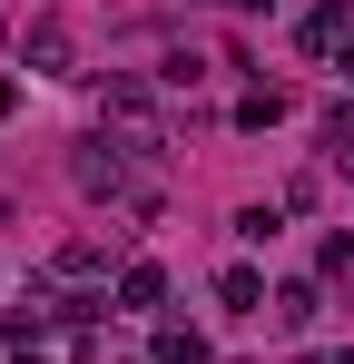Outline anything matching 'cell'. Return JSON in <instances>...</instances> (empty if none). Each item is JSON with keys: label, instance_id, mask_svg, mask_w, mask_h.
<instances>
[{"label": "cell", "instance_id": "obj_1", "mask_svg": "<svg viewBox=\"0 0 354 364\" xmlns=\"http://www.w3.org/2000/svg\"><path fill=\"white\" fill-rule=\"evenodd\" d=\"M50 276H69V286H89V276H109V246H99V237H69V246L50 256Z\"/></svg>", "mask_w": 354, "mask_h": 364}, {"label": "cell", "instance_id": "obj_2", "mask_svg": "<svg viewBox=\"0 0 354 364\" xmlns=\"http://www.w3.org/2000/svg\"><path fill=\"white\" fill-rule=\"evenodd\" d=\"M158 296H168V276H158V266H118V305H128V315H148Z\"/></svg>", "mask_w": 354, "mask_h": 364}, {"label": "cell", "instance_id": "obj_3", "mask_svg": "<svg viewBox=\"0 0 354 364\" xmlns=\"http://www.w3.org/2000/svg\"><path fill=\"white\" fill-rule=\"evenodd\" d=\"M256 296H266L256 266H227V276H217V305H227V315H256Z\"/></svg>", "mask_w": 354, "mask_h": 364}, {"label": "cell", "instance_id": "obj_4", "mask_svg": "<svg viewBox=\"0 0 354 364\" xmlns=\"http://www.w3.org/2000/svg\"><path fill=\"white\" fill-rule=\"evenodd\" d=\"M158 364H207V335L197 325H158Z\"/></svg>", "mask_w": 354, "mask_h": 364}, {"label": "cell", "instance_id": "obj_5", "mask_svg": "<svg viewBox=\"0 0 354 364\" xmlns=\"http://www.w3.org/2000/svg\"><path fill=\"white\" fill-rule=\"evenodd\" d=\"M276 119H286V99H276V89H256V99L236 109V128H276Z\"/></svg>", "mask_w": 354, "mask_h": 364}, {"label": "cell", "instance_id": "obj_6", "mask_svg": "<svg viewBox=\"0 0 354 364\" xmlns=\"http://www.w3.org/2000/svg\"><path fill=\"white\" fill-rule=\"evenodd\" d=\"M276 325H315V286H286L276 296Z\"/></svg>", "mask_w": 354, "mask_h": 364}, {"label": "cell", "instance_id": "obj_7", "mask_svg": "<svg viewBox=\"0 0 354 364\" xmlns=\"http://www.w3.org/2000/svg\"><path fill=\"white\" fill-rule=\"evenodd\" d=\"M325 138H335V148L354 138V99H335V109H325Z\"/></svg>", "mask_w": 354, "mask_h": 364}, {"label": "cell", "instance_id": "obj_8", "mask_svg": "<svg viewBox=\"0 0 354 364\" xmlns=\"http://www.w3.org/2000/svg\"><path fill=\"white\" fill-rule=\"evenodd\" d=\"M335 69H345V89H354V40H345V50H335Z\"/></svg>", "mask_w": 354, "mask_h": 364}, {"label": "cell", "instance_id": "obj_9", "mask_svg": "<svg viewBox=\"0 0 354 364\" xmlns=\"http://www.w3.org/2000/svg\"><path fill=\"white\" fill-rule=\"evenodd\" d=\"M30 364H40V355H30Z\"/></svg>", "mask_w": 354, "mask_h": 364}]
</instances>
